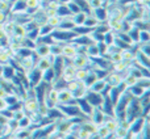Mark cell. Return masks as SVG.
<instances>
[{
    "instance_id": "obj_1",
    "label": "cell",
    "mask_w": 150,
    "mask_h": 139,
    "mask_svg": "<svg viewBox=\"0 0 150 139\" xmlns=\"http://www.w3.org/2000/svg\"><path fill=\"white\" fill-rule=\"evenodd\" d=\"M78 34L74 30H62V29H54L50 34L53 42L57 44H65V42H70L76 37Z\"/></svg>"
},
{
    "instance_id": "obj_2",
    "label": "cell",
    "mask_w": 150,
    "mask_h": 139,
    "mask_svg": "<svg viewBox=\"0 0 150 139\" xmlns=\"http://www.w3.org/2000/svg\"><path fill=\"white\" fill-rule=\"evenodd\" d=\"M25 76H26V80H28L29 85L30 87H36V85H38L42 81V71H40L38 68L34 66L32 70H29V71L25 72Z\"/></svg>"
},
{
    "instance_id": "obj_3",
    "label": "cell",
    "mask_w": 150,
    "mask_h": 139,
    "mask_svg": "<svg viewBox=\"0 0 150 139\" xmlns=\"http://www.w3.org/2000/svg\"><path fill=\"white\" fill-rule=\"evenodd\" d=\"M71 63L75 68H88L91 65V58L87 57L86 53H78L76 55L71 59Z\"/></svg>"
},
{
    "instance_id": "obj_4",
    "label": "cell",
    "mask_w": 150,
    "mask_h": 139,
    "mask_svg": "<svg viewBox=\"0 0 150 139\" xmlns=\"http://www.w3.org/2000/svg\"><path fill=\"white\" fill-rule=\"evenodd\" d=\"M76 54H78V45L76 44H74L73 41L62 44V55H61L62 58L71 60Z\"/></svg>"
},
{
    "instance_id": "obj_5",
    "label": "cell",
    "mask_w": 150,
    "mask_h": 139,
    "mask_svg": "<svg viewBox=\"0 0 150 139\" xmlns=\"http://www.w3.org/2000/svg\"><path fill=\"white\" fill-rule=\"evenodd\" d=\"M84 98L92 108L93 106H100L101 102H103V95L98 92H93V91H90V89H87Z\"/></svg>"
},
{
    "instance_id": "obj_6",
    "label": "cell",
    "mask_w": 150,
    "mask_h": 139,
    "mask_svg": "<svg viewBox=\"0 0 150 139\" xmlns=\"http://www.w3.org/2000/svg\"><path fill=\"white\" fill-rule=\"evenodd\" d=\"M58 104H75V98L73 97L71 91H69L67 88H61L58 89Z\"/></svg>"
},
{
    "instance_id": "obj_7",
    "label": "cell",
    "mask_w": 150,
    "mask_h": 139,
    "mask_svg": "<svg viewBox=\"0 0 150 139\" xmlns=\"http://www.w3.org/2000/svg\"><path fill=\"white\" fill-rule=\"evenodd\" d=\"M88 118H90L96 126H99V125H103L104 119H105V114H104V112L100 109V106H93L92 112H91V116L88 117Z\"/></svg>"
},
{
    "instance_id": "obj_8",
    "label": "cell",
    "mask_w": 150,
    "mask_h": 139,
    "mask_svg": "<svg viewBox=\"0 0 150 139\" xmlns=\"http://www.w3.org/2000/svg\"><path fill=\"white\" fill-rule=\"evenodd\" d=\"M145 119H146V117H144V116L137 117L136 119H133L129 124V134H140L144 127V124H145Z\"/></svg>"
},
{
    "instance_id": "obj_9",
    "label": "cell",
    "mask_w": 150,
    "mask_h": 139,
    "mask_svg": "<svg viewBox=\"0 0 150 139\" xmlns=\"http://www.w3.org/2000/svg\"><path fill=\"white\" fill-rule=\"evenodd\" d=\"M33 54L37 58H45L50 55V45L42 44V42H36V47L33 50Z\"/></svg>"
},
{
    "instance_id": "obj_10",
    "label": "cell",
    "mask_w": 150,
    "mask_h": 139,
    "mask_svg": "<svg viewBox=\"0 0 150 139\" xmlns=\"http://www.w3.org/2000/svg\"><path fill=\"white\" fill-rule=\"evenodd\" d=\"M104 80L107 81V84H108L109 87H117L119 84H121L122 83L121 75L117 74V72H115V71H109L108 74L105 75Z\"/></svg>"
},
{
    "instance_id": "obj_11",
    "label": "cell",
    "mask_w": 150,
    "mask_h": 139,
    "mask_svg": "<svg viewBox=\"0 0 150 139\" xmlns=\"http://www.w3.org/2000/svg\"><path fill=\"white\" fill-rule=\"evenodd\" d=\"M90 15H92L99 22H105L107 18H108V12H107V8L105 7H99L96 9H91Z\"/></svg>"
},
{
    "instance_id": "obj_12",
    "label": "cell",
    "mask_w": 150,
    "mask_h": 139,
    "mask_svg": "<svg viewBox=\"0 0 150 139\" xmlns=\"http://www.w3.org/2000/svg\"><path fill=\"white\" fill-rule=\"evenodd\" d=\"M53 60H54V57H52V55H47V57L45 58H38L36 62V67L40 70V71H45V70L50 68L53 65Z\"/></svg>"
},
{
    "instance_id": "obj_13",
    "label": "cell",
    "mask_w": 150,
    "mask_h": 139,
    "mask_svg": "<svg viewBox=\"0 0 150 139\" xmlns=\"http://www.w3.org/2000/svg\"><path fill=\"white\" fill-rule=\"evenodd\" d=\"M11 8H9V12L12 15L15 13H24L26 11V4H25V0H11Z\"/></svg>"
},
{
    "instance_id": "obj_14",
    "label": "cell",
    "mask_w": 150,
    "mask_h": 139,
    "mask_svg": "<svg viewBox=\"0 0 150 139\" xmlns=\"http://www.w3.org/2000/svg\"><path fill=\"white\" fill-rule=\"evenodd\" d=\"M75 102H76L78 108L80 109V112H82V114L84 117H90L91 116V112H92V106L90 105V104L86 101V98H79V100H75Z\"/></svg>"
},
{
    "instance_id": "obj_15",
    "label": "cell",
    "mask_w": 150,
    "mask_h": 139,
    "mask_svg": "<svg viewBox=\"0 0 150 139\" xmlns=\"http://www.w3.org/2000/svg\"><path fill=\"white\" fill-rule=\"evenodd\" d=\"M75 28L73 20H71V16H67V17H61V22L58 25L57 29H62V30H73Z\"/></svg>"
},
{
    "instance_id": "obj_16",
    "label": "cell",
    "mask_w": 150,
    "mask_h": 139,
    "mask_svg": "<svg viewBox=\"0 0 150 139\" xmlns=\"http://www.w3.org/2000/svg\"><path fill=\"white\" fill-rule=\"evenodd\" d=\"M86 54H87V57H90L91 59H96V58L101 57L96 44H91V45H88V46H86Z\"/></svg>"
},
{
    "instance_id": "obj_17",
    "label": "cell",
    "mask_w": 150,
    "mask_h": 139,
    "mask_svg": "<svg viewBox=\"0 0 150 139\" xmlns=\"http://www.w3.org/2000/svg\"><path fill=\"white\" fill-rule=\"evenodd\" d=\"M80 127H82V129H84L86 131L90 133V134H95L96 129H98V126H96V125L93 124L91 119H87V118H84L82 122H80Z\"/></svg>"
},
{
    "instance_id": "obj_18",
    "label": "cell",
    "mask_w": 150,
    "mask_h": 139,
    "mask_svg": "<svg viewBox=\"0 0 150 139\" xmlns=\"http://www.w3.org/2000/svg\"><path fill=\"white\" fill-rule=\"evenodd\" d=\"M128 91H129V93L133 96L134 98H140L141 96L144 95L145 92H148L149 88H145V87H141V85H134V87L132 88H128Z\"/></svg>"
},
{
    "instance_id": "obj_19",
    "label": "cell",
    "mask_w": 150,
    "mask_h": 139,
    "mask_svg": "<svg viewBox=\"0 0 150 139\" xmlns=\"http://www.w3.org/2000/svg\"><path fill=\"white\" fill-rule=\"evenodd\" d=\"M107 81L104 79H98L95 83H92V85H91L88 89L90 91H93V92H98V93H101L104 91V88L107 87Z\"/></svg>"
},
{
    "instance_id": "obj_20",
    "label": "cell",
    "mask_w": 150,
    "mask_h": 139,
    "mask_svg": "<svg viewBox=\"0 0 150 139\" xmlns=\"http://www.w3.org/2000/svg\"><path fill=\"white\" fill-rule=\"evenodd\" d=\"M55 77H57L55 76V72L52 67L45 70V71H42V81H45L46 84H52L53 80H54Z\"/></svg>"
},
{
    "instance_id": "obj_21",
    "label": "cell",
    "mask_w": 150,
    "mask_h": 139,
    "mask_svg": "<svg viewBox=\"0 0 150 139\" xmlns=\"http://www.w3.org/2000/svg\"><path fill=\"white\" fill-rule=\"evenodd\" d=\"M128 135H129V129L122 126H117V129L112 133V137L115 139H125Z\"/></svg>"
},
{
    "instance_id": "obj_22",
    "label": "cell",
    "mask_w": 150,
    "mask_h": 139,
    "mask_svg": "<svg viewBox=\"0 0 150 139\" xmlns=\"http://www.w3.org/2000/svg\"><path fill=\"white\" fill-rule=\"evenodd\" d=\"M15 21L11 20L9 17H8V20L5 21V22H3V30H4L5 36L7 37H11L13 36V29H15Z\"/></svg>"
},
{
    "instance_id": "obj_23",
    "label": "cell",
    "mask_w": 150,
    "mask_h": 139,
    "mask_svg": "<svg viewBox=\"0 0 150 139\" xmlns=\"http://www.w3.org/2000/svg\"><path fill=\"white\" fill-rule=\"evenodd\" d=\"M86 17H87V13H86V12H82V11H80V12H78V13H75V15H71V20H73V22H74L75 26L83 25V22H84Z\"/></svg>"
},
{
    "instance_id": "obj_24",
    "label": "cell",
    "mask_w": 150,
    "mask_h": 139,
    "mask_svg": "<svg viewBox=\"0 0 150 139\" xmlns=\"http://www.w3.org/2000/svg\"><path fill=\"white\" fill-rule=\"evenodd\" d=\"M99 24H100V22H99V21L96 20L92 15H87L84 22H83V26H86V28H88V29H91V30H92V29H95Z\"/></svg>"
},
{
    "instance_id": "obj_25",
    "label": "cell",
    "mask_w": 150,
    "mask_h": 139,
    "mask_svg": "<svg viewBox=\"0 0 150 139\" xmlns=\"http://www.w3.org/2000/svg\"><path fill=\"white\" fill-rule=\"evenodd\" d=\"M96 80H98V76L95 75V72L92 71V70H88V74H87V76L84 77V80H83V83H84V85H86V88H90L91 85H92V83H95Z\"/></svg>"
},
{
    "instance_id": "obj_26",
    "label": "cell",
    "mask_w": 150,
    "mask_h": 139,
    "mask_svg": "<svg viewBox=\"0 0 150 139\" xmlns=\"http://www.w3.org/2000/svg\"><path fill=\"white\" fill-rule=\"evenodd\" d=\"M50 55L52 57H61L62 55V44H57V42L50 44Z\"/></svg>"
},
{
    "instance_id": "obj_27",
    "label": "cell",
    "mask_w": 150,
    "mask_h": 139,
    "mask_svg": "<svg viewBox=\"0 0 150 139\" xmlns=\"http://www.w3.org/2000/svg\"><path fill=\"white\" fill-rule=\"evenodd\" d=\"M137 81H138L137 77L130 75V74H128L127 76L122 79V83H124V85L127 88H132V87H134V85H137Z\"/></svg>"
},
{
    "instance_id": "obj_28",
    "label": "cell",
    "mask_w": 150,
    "mask_h": 139,
    "mask_svg": "<svg viewBox=\"0 0 150 139\" xmlns=\"http://www.w3.org/2000/svg\"><path fill=\"white\" fill-rule=\"evenodd\" d=\"M150 41V33L148 29H140L138 30V44H146Z\"/></svg>"
},
{
    "instance_id": "obj_29",
    "label": "cell",
    "mask_w": 150,
    "mask_h": 139,
    "mask_svg": "<svg viewBox=\"0 0 150 139\" xmlns=\"http://www.w3.org/2000/svg\"><path fill=\"white\" fill-rule=\"evenodd\" d=\"M96 134H98L101 139H107L108 137H112V133L109 131L104 125H99L98 129H96Z\"/></svg>"
},
{
    "instance_id": "obj_30",
    "label": "cell",
    "mask_w": 150,
    "mask_h": 139,
    "mask_svg": "<svg viewBox=\"0 0 150 139\" xmlns=\"http://www.w3.org/2000/svg\"><path fill=\"white\" fill-rule=\"evenodd\" d=\"M32 121H30V118H29L28 116H24L23 118H20L17 121V126H18V129H30V126H32Z\"/></svg>"
},
{
    "instance_id": "obj_31",
    "label": "cell",
    "mask_w": 150,
    "mask_h": 139,
    "mask_svg": "<svg viewBox=\"0 0 150 139\" xmlns=\"http://www.w3.org/2000/svg\"><path fill=\"white\" fill-rule=\"evenodd\" d=\"M59 22H61V17L58 15L49 16V17L46 18V25H49L50 28H53V29H57L58 25H59Z\"/></svg>"
},
{
    "instance_id": "obj_32",
    "label": "cell",
    "mask_w": 150,
    "mask_h": 139,
    "mask_svg": "<svg viewBox=\"0 0 150 139\" xmlns=\"http://www.w3.org/2000/svg\"><path fill=\"white\" fill-rule=\"evenodd\" d=\"M73 97L75 100H79V98H84L86 93H87V88H86V85H82V87H79L78 89L73 91Z\"/></svg>"
},
{
    "instance_id": "obj_33",
    "label": "cell",
    "mask_w": 150,
    "mask_h": 139,
    "mask_svg": "<svg viewBox=\"0 0 150 139\" xmlns=\"http://www.w3.org/2000/svg\"><path fill=\"white\" fill-rule=\"evenodd\" d=\"M26 29L23 24H15V29H13V36L16 37H25Z\"/></svg>"
},
{
    "instance_id": "obj_34",
    "label": "cell",
    "mask_w": 150,
    "mask_h": 139,
    "mask_svg": "<svg viewBox=\"0 0 150 139\" xmlns=\"http://www.w3.org/2000/svg\"><path fill=\"white\" fill-rule=\"evenodd\" d=\"M57 15L59 16V17H67V16H71V12L66 4H61L57 9Z\"/></svg>"
},
{
    "instance_id": "obj_35",
    "label": "cell",
    "mask_w": 150,
    "mask_h": 139,
    "mask_svg": "<svg viewBox=\"0 0 150 139\" xmlns=\"http://www.w3.org/2000/svg\"><path fill=\"white\" fill-rule=\"evenodd\" d=\"M128 67L124 65V62H117V63H112V67H111V71H115L117 72V74H121V72H124L125 70H127Z\"/></svg>"
},
{
    "instance_id": "obj_36",
    "label": "cell",
    "mask_w": 150,
    "mask_h": 139,
    "mask_svg": "<svg viewBox=\"0 0 150 139\" xmlns=\"http://www.w3.org/2000/svg\"><path fill=\"white\" fill-rule=\"evenodd\" d=\"M25 37L28 39H32V41L36 42L37 38L40 37V33H38V28H34V29H30V30H26V34Z\"/></svg>"
},
{
    "instance_id": "obj_37",
    "label": "cell",
    "mask_w": 150,
    "mask_h": 139,
    "mask_svg": "<svg viewBox=\"0 0 150 139\" xmlns=\"http://www.w3.org/2000/svg\"><path fill=\"white\" fill-rule=\"evenodd\" d=\"M74 1L78 4V7L80 8V11H82V12H86L87 15H90L91 9H90V7H88L87 0H74Z\"/></svg>"
},
{
    "instance_id": "obj_38",
    "label": "cell",
    "mask_w": 150,
    "mask_h": 139,
    "mask_svg": "<svg viewBox=\"0 0 150 139\" xmlns=\"http://www.w3.org/2000/svg\"><path fill=\"white\" fill-rule=\"evenodd\" d=\"M54 30L53 28H50L49 25H42V26H40L38 28V33H40V37H45V36H50L52 34V32Z\"/></svg>"
},
{
    "instance_id": "obj_39",
    "label": "cell",
    "mask_w": 150,
    "mask_h": 139,
    "mask_svg": "<svg viewBox=\"0 0 150 139\" xmlns=\"http://www.w3.org/2000/svg\"><path fill=\"white\" fill-rule=\"evenodd\" d=\"M88 70L90 68H78L76 72H75V80H80V81H83L84 77L87 76V74H88Z\"/></svg>"
},
{
    "instance_id": "obj_40",
    "label": "cell",
    "mask_w": 150,
    "mask_h": 139,
    "mask_svg": "<svg viewBox=\"0 0 150 139\" xmlns=\"http://www.w3.org/2000/svg\"><path fill=\"white\" fill-rule=\"evenodd\" d=\"M66 5H67V7H69V9H70L71 15H75V13L80 12V8L78 7V4L74 1V0H73V1H70V3H69V4H66Z\"/></svg>"
},
{
    "instance_id": "obj_41",
    "label": "cell",
    "mask_w": 150,
    "mask_h": 139,
    "mask_svg": "<svg viewBox=\"0 0 150 139\" xmlns=\"http://www.w3.org/2000/svg\"><path fill=\"white\" fill-rule=\"evenodd\" d=\"M90 133H87L84 129H82L80 127L79 130L76 131V137H78V139H90Z\"/></svg>"
},
{
    "instance_id": "obj_42",
    "label": "cell",
    "mask_w": 150,
    "mask_h": 139,
    "mask_svg": "<svg viewBox=\"0 0 150 139\" xmlns=\"http://www.w3.org/2000/svg\"><path fill=\"white\" fill-rule=\"evenodd\" d=\"M87 3H88L90 9H96V8H99V7L103 5V3H101L100 0H87Z\"/></svg>"
},
{
    "instance_id": "obj_43",
    "label": "cell",
    "mask_w": 150,
    "mask_h": 139,
    "mask_svg": "<svg viewBox=\"0 0 150 139\" xmlns=\"http://www.w3.org/2000/svg\"><path fill=\"white\" fill-rule=\"evenodd\" d=\"M96 45H98V49H99V53H100V55L103 57V55L107 53V49H108V46H107V45L104 44L103 41H101V42H98Z\"/></svg>"
},
{
    "instance_id": "obj_44",
    "label": "cell",
    "mask_w": 150,
    "mask_h": 139,
    "mask_svg": "<svg viewBox=\"0 0 150 139\" xmlns=\"http://www.w3.org/2000/svg\"><path fill=\"white\" fill-rule=\"evenodd\" d=\"M8 13H4V12H0V24H3V22H5V21L8 20Z\"/></svg>"
},
{
    "instance_id": "obj_45",
    "label": "cell",
    "mask_w": 150,
    "mask_h": 139,
    "mask_svg": "<svg viewBox=\"0 0 150 139\" xmlns=\"http://www.w3.org/2000/svg\"><path fill=\"white\" fill-rule=\"evenodd\" d=\"M4 109H7V104H5L4 98H1V97H0V112H1V110H4Z\"/></svg>"
},
{
    "instance_id": "obj_46",
    "label": "cell",
    "mask_w": 150,
    "mask_h": 139,
    "mask_svg": "<svg viewBox=\"0 0 150 139\" xmlns=\"http://www.w3.org/2000/svg\"><path fill=\"white\" fill-rule=\"evenodd\" d=\"M59 4H69L70 1H73V0H57Z\"/></svg>"
},
{
    "instance_id": "obj_47",
    "label": "cell",
    "mask_w": 150,
    "mask_h": 139,
    "mask_svg": "<svg viewBox=\"0 0 150 139\" xmlns=\"http://www.w3.org/2000/svg\"><path fill=\"white\" fill-rule=\"evenodd\" d=\"M100 1H101V3H103V7H105V5H107V4H108V3H109V1H111V0H100Z\"/></svg>"
},
{
    "instance_id": "obj_48",
    "label": "cell",
    "mask_w": 150,
    "mask_h": 139,
    "mask_svg": "<svg viewBox=\"0 0 150 139\" xmlns=\"http://www.w3.org/2000/svg\"><path fill=\"white\" fill-rule=\"evenodd\" d=\"M0 139H1V137H0Z\"/></svg>"
}]
</instances>
